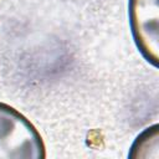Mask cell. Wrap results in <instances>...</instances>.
Returning a JSON list of instances; mask_svg holds the SVG:
<instances>
[{
    "instance_id": "cell-2",
    "label": "cell",
    "mask_w": 159,
    "mask_h": 159,
    "mask_svg": "<svg viewBox=\"0 0 159 159\" xmlns=\"http://www.w3.org/2000/svg\"><path fill=\"white\" fill-rule=\"evenodd\" d=\"M129 24L143 57L158 66V0H129Z\"/></svg>"
},
{
    "instance_id": "cell-1",
    "label": "cell",
    "mask_w": 159,
    "mask_h": 159,
    "mask_svg": "<svg viewBox=\"0 0 159 159\" xmlns=\"http://www.w3.org/2000/svg\"><path fill=\"white\" fill-rule=\"evenodd\" d=\"M0 158H46V147L36 127L17 109L2 102H0Z\"/></svg>"
},
{
    "instance_id": "cell-3",
    "label": "cell",
    "mask_w": 159,
    "mask_h": 159,
    "mask_svg": "<svg viewBox=\"0 0 159 159\" xmlns=\"http://www.w3.org/2000/svg\"><path fill=\"white\" fill-rule=\"evenodd\" d=\"M158 124L144 129L134 140L128 154L129 158H148V149L158 152Z\"/></svg>"
}]
</instances>
